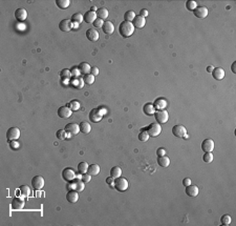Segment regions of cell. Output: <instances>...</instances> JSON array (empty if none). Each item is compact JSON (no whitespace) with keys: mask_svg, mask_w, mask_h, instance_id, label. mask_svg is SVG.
Returning <instances> with one entry per match:
<instances>
[{"mask_svg":"<svg viewBox=\"0 0 236 226\" xmlns=\"http://www.w3.org/2000/svg\"><path fill=\"white\" fill-rule=\"evenodd\" d=\"M134 29H136V28L133 26L132 22L123 21L119 25V33L123 38H128V37H130L134 33Z\"/></svg>","mask_w":236,"mask_h":226,"instance_id":"cell-1","label":"cell"},{"mask_svg":"<svg viewBox=\"0 0 236 226\" xmlns=\"http://www.w3.org/2000/svg\"><path fill=\"white\" fill-rule=\"evenodd\" d=\"M128 186H129V183L127 181V179L125 178H117L114 179V188L119 191H125L128 190Z\"/></svg>","mask_w":236,"mask_h":226,"instance_id":"cell-2","label":"cell"},{"mask_svg":"<svg viewBox=\"0 0 236 226\" xmlns=\"http://www.w3.org/2000/svg\"><path fill=\"white\" fill-rule=\"evenodd\" d=\"M146 132L150 137H157L162 132V127L159 123H151L146 128Z\"/></svg>","mask_w":236,"mask_h":226,"instance_id":"cell-3","label":"cell"},{"mask_svg":"<svg viewBox=\"0 0 236 226\" xmlns=\"http://www.w3.org/2000/svg\"><path fill=\"white\" fill-rule=\"evenodd\" d=\"M154 117H155V120L157 123L164 124V123H167V121H168L169 114L167 110L162 109V110H157V112L154 113Z\"/></svg>","mask_w":236,"mask_h":226,"instance_id":"cell-4","label":"cell"},{"mask_svg":"<svg viewBox=\"0 0 236 226\" xmlns=\"http://www.w3.org/2000/svg\"><path fill=\"white\" fill-rule=\"evenodd\" d=\"M103 116H104V114H103L102 109H95L90 110V113H89V120L92 122H93V123H98V122H100L101 120L103 119Z\"/></svg>","mask_w":236,"mask_h":226,"instance_id":"cell-5","label":"cell"},{"mask_svg":"<svg viewBox=\"0 0 236 226\" xmlns=\"http://www.w3.org/2000/svg\"><path fill=\"white\" fill-rule=\"evenodd\" d=\"M172 134L178 138H184L187 135V128L182 124H176L172 127Z\"/></svg>","mask_w":236,"mask_h":226,"instance_id":"cell-6","label":"cell"},{"mask_svg":"<svg viewBox=\"0 0 236 226\" xmlns=\"http://www.w3.org/2000/svg\"><path fill=\"white\" fill-rule=\"evenodd\" d=\"M20 138V129L18 127H11L9 131L6 132V139L9 141H13V140H18Z\"/></svg>","mask_w":236,"mask_h":226,"instance_id":"cell-7","label":"cell"},{"mask_svg":"<svg viewBox=\"0 0 236 226\" xmlns=\"http://www.w3.org/2000/svg\"><path fill=\"white\" fill-rule=\"evenodd\" d=\"M32 186L36 190H42L44 186V178L42 176H35L32 179Z\"/></svg>","mask_w":236,"mask_h":226,"instance_id":"cell-8","label":"cell"},{"mask_svg":"<svg viewBox=\"0 0 236 226\" xmlns=\"http://www.w3.org/2000/svg\"><path fill=\"white\" fill-rule=\"evenodd\" d=\"M65 132H67L68 135V138L72 136H75V135H77L79 132H80V126L77 124V123H68L66 124L65 126Z\"/></svg>","mask_w":236,"mask_h":226,"instance_id":"cell-9","label":"cell"},{"mask_svg":"<svg viewBox=\"0 0 236 226\" xmlns=\"http://www.w3.org/2000/svg\"><path fill=\"white\" fill-rule=\"evenodd\" d=\"M76 175H77V174L75 173V170L70 167L63 169V171H62V178L64 179L65 181H67V182H70V181L75 180Z\"/></svg>","mask_w":236,"mask_h":226,"instance_id":"cell-10","label":"cell"},{"mask_svg":"<svg viewBox=\"0 0 236 226\" xmlns=\"http://www.w3.org/2000/svg\"><path fill=\"white\" fill-rule=\"evenodd\" d=\"M214 141L212 139H205L201 142V149L205 153H212V151L214 149Z\"/></svg>","mask_w":236,"mask_h":226,"instance_id":"cell-11","label":"cell"},{"mask_svg":"<svg viewBox=\"0 0 236 226\" xmlns=\"http://www.w3.org/2000/svg\"><path fill=\"white\" fill-rule=\"evenodd\" d=\"M24 197H16L13 199L12 201V209L14 210H19V209H22L24 207V200H23Z\"/></svg>","mask_w":236,"mask_h":226,"instance_id":"cell-12","label":"cell"},{"mask_svg":"<svg viewBox=\"0 0 236 226\" xmlns=\"http://www.w3.org/2000/svg\"><path fill=\"white\" fill-rule=\"evenodd\" d=\"M73 110L69 106H61L59 107L58 109V116L60 118H63V119H67L72 116Z\"/></svg>","mask_w":236,"mask_h":226,"instance_id":"cell-13","label":"cell"},{"mask_svg":"<svg viewBox=\"0 0 236 226\" xmlns=\"http://www.w3.org/2000/svg\"><path fill=\"white\" fill-rule=\"evenodd\" d=\"M186 195L188 196V197L190 198H195L198 196V193H200V190H198V187L196 185H192V184H190V185L186 186Z\"/></svg>","mask_w":236,"mask_h":226,"instance_id":"cell-14","label":"cell"},{"mask_svg":"<svg viewBox=\"0 0 236 226\" xmlns=\"http://www.w3.org/2000/svg\"><path fill=\"white\" fill-rule=\"evenodd\" d=\"M193 13H194V15H195L196 17H197V18L204 19V18H206V17L208 16L209 11H208V9L206 6H197L193 11Z\"/></svg>","mask_w":236,"mask_h":226,"instance_id":"cell-15","label":"cell"},{"mask_svg":"<svg viewBox=\"0 0 236 226\" xmlns=\"http://www.w3.org/2000/svg\"><path fill=\"white\" fill-rule=\"evenodd\" d=\"M99 37H100L99 32H98L97 29H89L86 31V38H87L89 41H92V42H96V41H98Z\"/></svg>","mask_w":236,"mask_h":226,"instance_id":"cell-16","label":"cell"},{"mask_svg":"<svg viewBox=\"0 0 236 226\" xmlns=\"http://www.w3.org/2000/svg\"><path fill=\"white\" fill-rule=\"evenodd\" d=\"M59 29L62 32H69L73 29V22L68 19H63L62 21H60L59 23Z\"/></svg>","mask_w":236,"mask_h":226,"instance_id":"cell-17","label":"cell"},{"mask_svg":"<svg viewBox=\"0 0 236 226\" xmlns=\"http://www.w3.org/2000/svg\"><path fill=\"white\" fill-rule=\"evenodd\" d=\"M15 18L20 22L26 20V18H28V11L24 9L16 10V12H15Z\"/></svg>","mask_w":236,"mask_h":226,"instance_id":"cell-18","label":"cell"},{"mask_svg":"<svg viewBox=\"0 0 236 226\" xmlns=\"http://www.w3.org/2000/svg\"><path fill=\"white\" fill-rule=\"evenodd\" d=\"M132 24H133V26L136 29H143L145 24H146V19L139 15V16H136V18L133 19Z\"/></svg>","mask_w":236,"mask_h":226,"instance_id":"cell-19","label":"cell"},{"mask_svg":"<svg viewBox=\"0 0 236 226\" xmlns=\"http://www.w3.org/2000/svg\"><path fill=\"white\" fill-rule=\"evenodd\" d=\"M225 71L222 67H215L214 70L212 71V76L215 80H223L225 78Z\"/></svg>","mask_w":236,"mask_h":226,"instance_id":"cell-20","label":"cell"},{"mask_svg":"<svg viewBox=\"0 0 236 226\" xmlns=\"http://www.w3.org/2000/svg\"><path fill=\"white\" fill-rule=\"evenodd\" d=\"M102 29L105 34H107V35H111V34L114 32V25L111 21H104V24H103V26H102Z\"/></svg>","mask_w":236,"mask_h":226,"instance_id":"cell-21","label":"cell"},{"mask_svg":"<svg viewBox=\"0 0 236 226\" xmlns=\"http://www.w3.org/2000/svg\"><path fill=\"white\" fill-rule=\"evenodd\" d=\"M97 18H98L97 12L88 11V12H86L85 15H84V21L86 22V23H93Z\"/></svg>","mask_w":236,"mask_h":226,"instance_id":"cell-22","label":"cell"},{"mask_svg":"<svg viewBox=\"0 0 236 226\" xmlns=\"http://www.w3.org/2000/svg\"><path fill=\"white\" fill-rule=\"evenodd\" d=\"M66 199H67L68 202L70 203H76L77 201L79 200V195H78V191L75 190H72L67 193L66 195Z\"/></svg>","mask_w":236,"mask_h":226,"instance_id":"cell-23","label":"cell"},{"mask_svg":"<svg viewBox=\"0 0 236 226\" xmlns=\"http://www.w3.org/2000/svg\"><path fill=\"white\" fill-rule=\"evenodd\" d=\"M154 105V109H157V110H162V109H165L167 106V101L163 98H159V99L155 100V102L153 103Z\"/></svg>","mask_w":236,"mask_h":226,"instance_id":"cell-24","label":"cell"},{"mask_svg":"<svg viewBox=\"0 0 236 226\" xmlns=\"http://www.w3.org/2000/svg\"><path fill=\"white\" fill-rule=\"evenodd\" d=\"M78 67H79V70H80L81 74H84V75L90 74V72H92V66H90L89 63H87V62H81Z\"/></svg>","mask_w":236,"mask_h":226,"instance_id":"cell-25","label":"cell"},{"mask_svg":"<svg viewBox=\"0 0 236 226\" xmlns=\"http://www.w3.org/2000/svg\"><path fill=\"white\" fill-rule=\"evenodd\" d=\"M143 110L147 116H152L155 113V109H154V105L152 103H146L143 107Z\"/></svg>","mask_w":236,"mask_h":226,"instance_id":"cell-26","label":"cell"},{"mask_svg":"<svg viewBox=\"0 0 236 226\" xmlns=\"http://www.w3.org/2000/svg\"><path fill=\"white\" fill-rule=\"evenodd\" d=\"M79 126H80V132H83V134H85V135L89 134L90 131H92V125H90L89 123H88L87 121H83V122H81Z\"/></svg>","mask_w":236,"mask_h":226,"instance_id":"cell-27","label":"cell"},{"mask_svg":"<svg viewBox=\"0 0 236 226\" xmlns=\"http://www.w3.org/2000/svg\"><path fill=\"white\" fill-rule=\"evenodd\" d=\"M100 170H101V168H100L99 164L93 163V164H90V165L88 166L87 173L89 174V175H92V176H97L98 174L100 173Z\"/></svg>","mask_w":236,"mask_h":226,"instance_id":"cell-28","label":"cell"},{"mask_svg":"<svg viewBox=\"0 0 236 226\" xmlns=\"http://www.w3.org/2000/svg\"><path fill=\"white\" fill-rule=\"evenodd\" d=\"M157 163H159V165L162 166V167H168V166L170 165V159H169L167 156L159 157Z\"/></svg>","mask_w":236,"mask_h":226,"instance_id":"cell-29","label":"cell"},{"mask_svg":"<svg viewBox=\"0 0 236 226\" xmlns=\"http://www.w3.org/2000/svg\"><path fill=\"white\" fill-rule=\"evenodd\" d=\"M122 175V169L119 166H114L111 169H110V176L112 177L114 179L120 178Z\"/></svg>","mask_w":236,"mask_h":226,"instance_id":"cell-30","label":"cell"},{"mask_svg":"<svg viewBox=\"0 0 236 226\" xmlns=\"http://www.w3.org/2000/svg\"><path fill=\"white\" fill-rule=\"evenodd\" d=\"M108 10L105 9V7H101V9L97 10V17L100 19H102V20H104V19H106L108 17Z\"/></svg>","mask_w":236,"mask_h":226,"instance_id":"cell-31","label":"cell"},{"mask_svg":"<svg viewBox=\"0 0 236 226\" xmlns=\"http://www.w3.org/2000/svg\"><path fill=\"white\" fill-rule=\"evenodd\" d=\"M83 20H84V15H82L81 13H75L72 16V19H70V21H72L73 23H78V24L83 22Z\"/></svg>","mask_w":236,"mask_h":226,"instance_id":"cell-32","label":"cell"},{"mask_svg":"<svg viewBox=\"0 0 236 226\" xmlns=\"http://www.w3.org/2000/svg\"><path fill=\"white\" fill-rule=\"evenodd\" d=\"M19 191H20L22 197H24V198L29 197V196H31V193H32V191H31V190H29V187H28V185L20 186V187H19Z\"/></svg>","mask_w":236,"mask_h":226,"instance_id":"cell-33","label":"cell"},{"mask_svg":"<svg viewBox=\"0 0 236 226\" xmlns=\"http://www.w3.org/2000/svg\"><path fill=\"white\" fill-rule=\"evenodd\" d=\"M56 4L60 9L65 10L70 6V1L69 0H56Z\"/></svg>","mask_w":236,"mask_h":226,"instance_id":"cell-34","label":"cell"},{"mask_svg":"<svg viewBox=\"0 0 236 226\" xmlns=\"http://www.w3.org/2000/svg\"><path fill=\"white\" fill-rule=\"evenodd\" d=\"M88 164L86 163V162H80V163L78 164V173L80 174H86L88 170Z\"/></svg>","mask_w":236,"mask_h":226,"instance_id":"cell-35","label":"cell"},{"mask_svg":"<svg viewBox=\"0 0 236 226\" xmlns=\"http://www.w3.org/2000/svg\"><path fill=\"white\" fill-rule=\"evenodd\" d=\"M134 18H136V13H134L133 11H127L126 13L124 14V19H125V21L131 22V21H133Z\"/></svg>","mask_w":236,"mask_h":226,"instance_id":"cell-36","label":"cell"},{"mask_svg":"<svg viewBox=\"0 0 236 226\" xmlns=\"http://www.w3.org/2000/svg\"><path fill=\"white\" fill-rule=\"evenodd\" d=\"M186 7L188 11L193 12L194 10L197 7V3H196V1H194V0H188V1L186 2Z\"/></svg>","mask_w":236,"mask_h":226,"instance_id":"cell-37","label":"cell"},{"mask_svg":"<svg viewBox=\"0 0 236 226\" xmlns=\"http://www.w3.org/2000/svg\"><path fill=\"white\" fill-rule=\"evenodd\" d=\"M85 190V182H83L82 180H77L76 181V188L75 190H77L78 193L83 191Z\"/></svg>","mask_w":236,"mask_h":226,"instance_id":"cell-38","label":"cell"},{"mask_svg":"<svg viewBox=\"0 0 236 226\" xmlns=\"http://www.w3.org/2000/svg\"><path fill=\"white\" fill-rule=\"evenodd\" d=\"M83 80H84V83H86V84L90 85L92 84L93 82H95V76L92 75V74H87V75H84V78H83Z\"/></svg>","mask_w":236,"mask_h":226,"instance_id":"cell-39","label":"cell"},{"mask_svg":"<svg viewBox=\"0 0 236 226\" xmlns=\"http://www.w3.org/2000/svg\"><path fill=\"white\" fill-rule=\"evenodd\" d=\"M73 85L75 87H77L78 90H81V88L83 87V85H84V80L83 79H80V78H76L75 80L73 81Z\"/></svg>","mask_w":236,"mask_h":226,"instance_id":"cell-40","label":"cell"},{"mask_svg":"<svg viewBox=\"0 0 236 226\" xmlns=\"http://www.w3.org/2000/svg\"><path fill=\"white\" fill-rule=\"evenodd\" d=\"M56 136H57V138L59 140H65L68 137V135L67 132H65V129H59L57 134H56Z\"/></svg>","mask_w":236,"mask_h":226,"instance_id":"cell-41","label":"cell"},{"mask_svg":"<svg viewBox=\"0 0 236 226\" xmlns=\"http://www.w3.org/2000/svg\"><path fill=\"white\" fill-rule=\"evenodd\" d=\"M149 137L150 136L148 135V132L143 129V131L140 132V135H139V140L140 141H142V142H146V141H148Z\"/></svg>","mask_w":236,"mask_h":226,"instance_id":"cell-42","label":"cell"},{"mask_svg":"<svg viewBox=\"0 0 236 226\" xmlns=\"http://www.w3.org/2000/svg\"><path fill=\"white\" fill-rule=\"evenodd\" d=\"M231 221H232V219H231L229 215H223V217L220 218V223H222L223 225H230Z\"/></svg>","mask_w":236,"mask_h":226,"instance_id":"cell-43","label":"cell"},{"mask_svg":"<svg viewBox=\"0 0 236 226\" xmlns=\"http://www.w3.org/2000/svg\"><path fill=\"white\" fill-rule=\"evenodd\" d=\"M67 106H69L72 110H78L81 107V105L80 102L77 101V100H73V101H70L69 104H67Z\"/></svg>","mask_w":236,"mask_h":226,"instance_id":"cell-44","label":"cell"},{"mask_svg":"<svg viewBox=\"0 0 236 226\" xmlns=\"http://www.w3.org/2000/svg\"><path fill=\"white\" fill-rule=\"evenodd\" d=\"M203 160L205 163H211L213 161V155L212 153H205L203 156Z\"/></svg>","mask_w":236,"mask_h":226,"instance_id":"cell-45","label":"cell"},{"mask_svg":"<svg viewBox=\"0 0 236 226\" xmlns=\"http://www.w3.org/2000/svg\"><path fill=\"white\" fill-rule=\"evenodd\" d=\"M60 76L62 78H66V79H69L70 76L72 75V72H70V70H68V68H64V70H62L60 72Z\"/></svg>","mask_w":236,"mask_h":226,"instance_id":"cell-46","label":"cell"},{"mask_svg":"<svg viewBox=\"0 0 236 226\" xmlns=\"http://www.w3.org/2000/svg\"><path fill=\"white\" fill-rule=\"evenodd\" d=\"M103 24H104V21H103L102 19H100V18H97V19L95 20V22H93V26H95L96 29L102 28Z\"/></svg>","mask_w":236,"mask_h":226,"instance_id":"cell-47","label":"cell"},{"mask_svg":"<svg viewBox=\"0 0 236 226\" xmlns=\"http://www.w3.org/2000/svg\"><path fill=\"white\" fill-rule=\"evenodd\" d=\"M19 146H20V144H19V142L17 141V140H13V141L9 142V147H11L12 149H14V151L18 149Z\"/></svg>","mask_w":236,"mask_h":226,"instance_id":"cell-48","label":"cell"},{"mask_svg":"<svg viewBox=\"0 0 236 226\" xmlns=\"http://www.w3.org/2000/svg\"><path fill=\"white\" fill-rule=\"evenodd\" d=\"M82 181H83V182H85V183L90 182V181H92V175H89L88 173L83 174V175H82Z\"/></svg>","mask_w":236,"mask_h":226,"instance_id":"cell-49","label":"cell"},{"mask_svg":"<svg viewBox=\"0 0 236 226\" xmlns=\"http://www.w3.org/2000/svg\"><path fill=\"white\" fill-rule=\"evenodd\" d=\"M70 72H72V75L73 76H75V77H79L80 76V74H81V72H80V70H79V67H73V70H70Z\"/></svg>","mask_w":236,"mask_h":226,"instance_id":"cell-50","label":"cell"},{"mask_svg":"<svg viewBox=\"0 0 236 226\" xmlns=\"http://www.w3.org/2000/svg\"><path fill=\"white\" fill-rule=\"evenodd\" d=\"M106 183H107V184H109V185H110V186H112V187H114V179L112 178L111 176L108 177V178L106 179Z\"/></svg>","mask_w":236,"mask_h":226,"instance_id":"cell-51","label":"cell"},{"mask_svg":"<svg viewBox=\"0 0 236 226\" xmlns=\"http://www.w3.org/2000/svg\"><path fill=\"white\" fill-rule=\"evenodd\" d=\"M156 155L159 157H162V156H166V151L164 148H159L156 151Z\"/></svg>","mask_w":236,"mask_h":226,"instance_id":"cell-52","label":"cell"},{"mask_svg":"<svg viewBox=\"0 0 236 226\" xmlns=\"http://www.w3.org/2000/svg\"><path fill=\"white\" fill-rule=\"evenodd\" d=\"M90 74L93 75V76L99 75V68H98L97 66H93V67L92 68V72H90Z\"/></svg>","mask_w":236,"mask_h":226,"instance_id":"cell-53","label":"cell"},{"mask_svg":"<svg viewBox=\"0 0 236 226\" xmlns=\"http://www.w3.org/2000/svg\"><path fill=\"white\" fill-rule=\"evenodd\" d=\"M190 184H191V179L190 178H185L183 180V185L185 186V187L186 186H188V185H190Z\"/></svg>","mask_w":236,"mask_h":226,"instance_id":"cell-54","label":"cell"},{"mask_svg":"<svg viewBox=\"0 0 236 226\" xmlns=\"http://www.w3.org/2000/svg\"><path fill=\"white\" fill-rule=\"evenodd\" d=\"M148 11H147V10L146 9H143V10H141V13H140V16H142V17H144V18H145V17H147V16H148Z\"/></svg>","mask_w":236,"mask_h":226,"instance_id":"cell-55","label":"cell"},{"mask_svg":"<svg viewBox=\"0 0 236 226\" xmlns=\"http://www.w3.org/2000/svg\"><path fill=\"white\" fill-rule=\"evenodd\" d=\"M235 65H236V62H233V63H232V66H231V70H232V73H233V74H236Z\"/></svg>","mask_w":236,"mask_h":226,"instance_id":"cell-56","label":"cell"},{"mask_svg":"<svg viewBox=\"0 0 236 226\" xmlns=\"http://www.w3.org/2000/svg\"><path fill=\"white\" fill-rule=\"evenodd\" d=\"M213 70H214V67H213V66H208V67H207V72L208 73H212Z\"/></svg>","mask_w":236,"mask_h":226,"instance_id":"cell-57","label":"cell"},{"mask_svg":"<svg viewBox=\"0 0 236 226\" xmlns=\"http://www.w3.org/2000/svg\"><path fill=\"white\" fill-rule=\"evenodd\" d=\"M76 179H78V180H82V174L78 173V175H76Z\"/></svg>","mask_w":236,"mask_h":226,"instance_id":"cell-58","label":"cell"},{"mask_svg":"<svg viewBox=\"0 0 236 226\" xmlns=\"http://www.w3.org/2000/svg\"><path fill=\"white\" fill-rule=\"evenodd\" d=\"M90 11H92V12H97V7H96L95 6H92V10H90Z\"/></svg>","mask_w":236,"mask_h":226,"instance_id":"cell-59","label":"cell"}]
</instances>
